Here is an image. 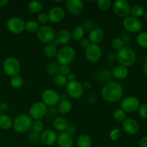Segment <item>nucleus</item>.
<instances>
[{
	"label": "nucleus",
	"instance_id": "obj_42",
	"mask_svg": "<svg viewBox=\"0 0 147 147\" xmlns=\"http://www.w3.org/2000/svg\"><path fill=\"white\" fill-rule=\"evenodd\" d=\"M47 22H49L48 15H47V14H46V13L45 12H41L38 14V16H37V22H38L39 24L45 25Z\"/></svg>",
	"mask_w": 147,
	"mask_h": 147
},
{
	"label": "nucleus",
	"instance_id": "obj_11",
	"mask_svg": "<svg viewBox=\"0 0 147 147\" xmlns=\"http://www.w3.org/2000/svg\"><path fill=\"white\" fill-rule=\"evenodd\" d=\"M141 103L137 97L134 96H128L121 102V109L126 113H134L139 109Z\"/></svg>",
	"mask_w": 147,
	"mask_h": 147
},
{
	"label": "nucleus",
	"instance_id": "obj_34",
	"mask_svg": "<svg viewBox=\"0 0 147 147\" xmlns=\"http://www.w3.org/2000/svg\"><path fill=\"white\" fill-rule=\"evenodd\" d=\"M97 76L98 79L100 82H107V83L110 82L111 78V77H113V76H112L111 72L106 70H100V71L98 73Z\"/></svg>",
	"mask_w": 147,
	"mask_h": 147
},
{
	"label": "nucleus",
	"instance_id": "obj_23",
	"mask_svg": "<svg viewBox=\"0 0 147 147\" xmlns=\"http://www.w3.org/2000/svg\"><path fill=\"white\" fill-rule=\"evenodd\" d=\"M69 123L63 117H56L53 122V126L55 131L59 132L65 131Z\"/></svg>",
	"mask_w": 147,
	"mask_h": 147
},
{
	"label": "nucleus",
	"instance_id": "obj_25",
	"mask_svg": "<svg viewBox=\"0 0 147 147\" xmlns=\"http://www.w3.org/2000/svg\"><path fill=\"white\" fill-rule=\"evenodd\" d=\"M72 108H73V105L70 100L67 99H63L59 102L57 111L60 114H67L70 113V111L72 110Z\"/></svg>",
	"mask_w": 147,
	"mask_h": 147
},
{
	"label": "nucleus",
	"instance_id": "obj_19",
	"mask_svg": "<svg viewBox=\"0 0 147 147\" xmlns=\"http://www.w3.org/2000/svg\"><path fill=\"white\" fill-rule=\"evenodd\" d=\"M71 32L69 30L63 29L60 31L57 32L56 34L55 39L53 42L55 43L56 45H66L68 44L71 40Z\"/></svg>",
	"mask_w": 147,
	"mask_h": 147
},
{
	"label": "nucleus",
	"instance_id": "obj_49",
	"mask_svg": "<svg viewBox=\"0 0 147 147\" xmlns=\"http://www.w3.org/2000/svg\"><path fill=\"white\" fill-rule=\"evenodd\" d=\"M139 147H147V136H143L139 142Z\"/></svg>",
	"mask_w": 147,
	"mask_h": 147
},
{
	"label": "nucleus",
	"instance_id": "obj_6",
	"mask_svg": "<svg viewBox=\"0 0 147 147\" xmlns=\"http://www.w3.org/2000/svg\"><path fill=\"white\" fill-rule=\"evenodd\" d=\"M21 69L20 63L17 58L14 57H9L5 59L3 63V70L4 72L9 76L19 75Z\"/></svg>",
	"mask_w": 147,
	"mask_h": 147
},
{
	"label": "nucleus",
	"instance_id": "obj_22",
	"mask_svg": "<svg viewBox=\"0 0 147 147\" xmlns=\"http://www.w3.org/2000/svg\"><path fill=\"white\" fill-rule=\"evenodd\" d=\"M111 73L113 78L119 79V80H122V79H125L126 78H127V76H129V71L128 67L119 65L113 68Z\"/></svg>",
	"mask_w": 147,
	"mask_h": 147
},
{
	"label": "nucleus",
	"instance_id": "obj_18",
	"mask_svg": "<svg viewBox=\"0 0 147 147\" xmlns=\"http://www.w3.org/2000/svg\"><path fill=\"white\" fill-rule=\"evenodd\" d=\"M122 129L128 135H135L139 132V124L135 119L129 118L122 123Z\"/></svg>",
	"mask_w": 147,
	"mask_h": 147
},
{
	"label": "nucleus",
	"instance_id": "obj_15",
	"mask_svg": "<svg viewBox=\"0 0 147 147\" xmlns=\"http://www.w3.org/2000/svg\"><path fill=\"white\" fill-rule=\"evenodd\" d=\"M65 6L72 15H78L84 9V4L81 0H67L65 1Z\"/></svg>",
	"mask_w": 147,
	"mask_h": 147
},
{
	"label": "nucleus",
	"instance_id": "obj_27",
	"mask_svg": "<svg viewBox=\"0 0 147 147\" xmlns=\"http://www.w3.org/2000/svg\"><path fill=\"white\" fill-rule=\"evenodd\" d=\"M85 30L84 27L82 25H78L73 29V32H71V37L74 41L78 42L80 41L82 39L84 38L85 35Z\"/></svg>",
	"mask_w": 147,
	"mask_h": 147
},
{
	"label": "nucleus",
	"instance_id": "obj_60",
	"mask_svg": "<svg viewBox=\"0 0 147 147\" xmlns=\"http://www.w3.org/2000/svg\"><path fill=\"white\" fill-rule=\"evenodd\" d=\"M146 124H147V122H146Z\"/></svg>",
	"mask_w": 147,
	"mask_h": 147
},
{
	"label": "nucleus",
	"instance_id": "obj_24",
	"mask_svg": "<svg viewBox=\"0 0 147 147\" xmlns=\"http://www.w3.org/2000/svg\"><path fill=\"white\" fill-rule=\"evenodd\" d=\"M43 52H44V55L46 57H47V58H54L57 56V52H58L57 45L55 42L47 44L45 47H44Z\"/></svg>",
	"mask_w": 147,
	"mask_h": 147
},
{
	"label": "nucleus",
	"instance_id": "obj_45",
	"mask_svg": "<svg viewBox=\"0 0 147 147\" xmlns=\"http://www.w3.org/2000/svg\"><path fill=\"white\" fill-rule=\"evenodd\" d=\"M69 73H70V65H60L59 74L62 75V76H67Z\"/></svg>",
	"mask_w": 147,
	"mask_h": 147
},
{
	"label": "nucleus",
	"instance_id": "obj_9",
	"mask_svg": "<svg viewBox=\"0 0 147 147\" xmlns=\"http://www.w3.org/2000/svg\"><path fill=\"white\" fill-rule=\"evenodd\" d=\"M25 22L19 17H11L7 20V28L11 33L20 34L24 31Z\"/></svg>",
	"mask_w": 147,
	"mask_h": 147
},
{
	"label": "nucleus",
	"instance_id": "obj_41",
	"mask_svg": "<svg viewBox=\"0 0 147 147\" xmlns=\"http://www.w3.org/2000/svg\"><path fill=\"white\" fill-rule=\"evenodd\" d=\"M138 113L139 116L143 119H147V104L143 103L141 104L138 109Z\"/></svg>",
	"mask_w": 147,
	"mask_h": 147
},
{
	"label": "nucleus",
	"instance_id": "obj_46",
	"mask_svg": "<svg viewBox=\"0 0 147 147\" xmlns=\"http://www.w3.org/2000/svg\"><path fill=\"white\" fill-rule=\"evenodd\" d=\"M82 26L84 27L85 30H89L90 32L91 31V30H93V29L96 28V27H95L94 22L92 21V20H89L85 21L84 22H83V24Z\"/></svg>",
	"mask_w": 147,
	"mask_h": 147
},
{
	"label": "nucleus",
	"instance_id": "obj_50",
	"mask_svg": "<svg viewBox=\"0 0 147 147\" xmlns=\"http://www.w3.org/2000/svg\"><path fill=\"white\" fill-rule=\"evenodd\" d=\"M121 40H123L125 45L128 44V43L130 42V40H131L130 36H129V34H127V33H125V34H123V35L122 36V37H121Z\"/></svg>",
	"mask_w": 147,
	"mask_h": 147
},
{
	"label": "nucleus",
	"instance_id": "obj_7",
	"mask_svg": "<svg viewBox=\"0 0 147 147\" xmlns=\"http://www.w3.org/2000/svg\"><path fill=\"white\" fill-rule=\"evenodd\" d=\"M47 106L42 101L33 103L29 110V115L32 120H42L47 114Z\"/></svg>",
	"mask_w": 147,
	"mask_h": 147
},
{
	"label": "nucleus",
	"instance_id": "obj_28",
	"mask_svg": "<svg viewBox=\"0 0 147 147\" xmlns=\"http://www.w3.org/2000/svg\"><path fill=\"white\" fill-rule=\"evenodd\" d=\"M13 121L7 114H0V128L3 130H8L12 127Z\"/></svg>",
	"mask_w": 147,
	"mask_h": 147
},
{
	"label": "nucleus",
	"instance_id": "obj_43",
	"mask_svg": "<svg viewBox=\"0 0 147 147\" xmlns=\"http://www.w3.org/2000/svg\"><path fill=\"white\" fill-rule=\"evenodd\" d=\"M121 136V130L119 129V128H115V129H112L110 132V134H109V136H110L111 139L112 141H116L119 139Z\"/></svg>",
	"mask_w": 147,
	"mask_h": 147
},
{
	"label": "nucleus",
	"instance_id": "obj_16",
	"mask_svg": "<svg viewBox=\"0 0 147 147\" xmlns=\"http://www.w3.org/2000/svg\"><path fill=\"white\" fill-rule=\"evenodd\" d=\"M49 22L53 24H57L64 20L65 11L61 7H54L51 8L47 13Z\"/></svg>",
	"mask_w": 147,
	"mask_h": 147
},
{
	"label": "nucleus",
	"instance_id": "obj_20",
	"mask_svg": "<svg viewBox=\"0 0 147 147\" xmlns=\"http://www.w3.org/2000/svg\"><path fill=\"white\" fill-rule=\"evenodd\" d=\"M57 146L59 147H73V136L68 134L66 131L60 132L57 135Z\"/></svg>",
	"mask_w": 147,
	"mask_h": 147
},
{
	"label": "nucleus",
	"instance_id": "obj_53",
	"mask_svg": "<svg viewBox=\"0 0 147 147\" xmlns=\"http://www.w3.org/2000/svg\"><path fill=\"white\" fill-rule=\"evenodd\" d=\"M106 57H107V60L110 62L113 61L115 59H116V56H115V55L112 54V53H110V54L107 55Z\"/></svg>",
	"mask_w": 147,
	"mask_h": 147
},
{
	"label": "nucleus",
	"instance_id": "obj_2",
	"mask_svg": "<svg viewBox=\"0 0 147 147\" xmlns=\"http://www.w3.org/2000/svg\"><path fill=\"white\" fill-rule=\"evenodd\" d=\"M116 60L120 65L126 67H131L136 61V53L131 47L125 46L123 49L118 51Z\"/></svg>",
	"mask_w": 147,
	"mask_h": 147
},
{
	"label": "nucleus",
	"instance_id": "obj_30",
	"mask_svg": "<svg viewBox=\"0 0 147 147\" xmlns=\"http://www.w3.org/2000/svg\"><path fill=\"white\" fill-rule=\"evenodd\" d=\"M145 12L144 8L141 5H134L131 7L130 16L135 17V18L139 19L144 16Z\"/></svg>",
	"mask_w": 147,
	"mask_h": 147
},
{
	"label": "nucleus",
	"instance_id": "obj_48",
	"mask_svg": "<svg viewBox=\"0 0 147 147\" xmlns=\"http://www.w3.org/2000/svg\"><path fill=\"white\" fill-rule=\"evenodd\" d=\"M80 46L84 49H87L88 47L90 46V45L91 44L88 38L82 39V40L80 41Z\"/></svg>",
	"mask_w": 147,
	"mask_h": 147
},
{
	"label": "nucleus",
	"instance_id": "obj_39",
	"mask_svg": "<svg viewBox=\"0 0 147 147\" xmlns=\"http://www.w3.org/2000/svg\"><path fill=\"white\" fill-rule=\"evenodd\" d=\"M96 4L98 7L102 11H107L112 6V2L110 0H98Z\"/></svg>",
	"mask_w": 147,
	"mask_h": 147
},
{
	"label": "nucleus",
	"instance_id": "obj_8",
	"mask_svg": "<svg viewBox=\"0 0 147 147\" xmlns=\"http://www.w3.org/2000/svg\"><path fill=\"white\" fill-rule=\"evenodd\" d=\"M122 24L125 30H127L129 32L134 34L139 33L143 28V24L140 20L130 15L123 19Z\"/></svg>",
	"mask_w": 147,
	"mask_h": 147
},
{
	"label": "nucleus",
	"instance_id": "obj_44",
	"mask_svg": "<svg viewBox=\"0 0 147 147\" xmlns=\"http://www.w3.org/2000/svg\"><path fill=\"white\" fill-rule=\"evenodd\" d=\"M28 136H29V140L30 141L31 143L36 144L40 140V134L36 133V132L33 131H32L30 132Z\"/></svg>",
	"mask_w": 147,
	"mask_h": 147
},
{
	"label": "nucleus",
	"instance_id": "obj_54",
	"mask_svg": "<svg viewBox=\"0 0 147 147\" xmlns=\"http://www.w3.org/2000/svg\"><path fill=\"white\" fill-rule=\"evenodd\" d=\"M143 73L147 77V60L145 62L143 65Z\"/></svg>",
	"mask_w": 147,
	"mask_h": 147
},
{
	"label": "nucleus",
	"instance_id": "obj_13",
	"mask_svg": "<svg viewBox=\"0 0 147 147\" xmlns=\"http://www.w3.org/2000/svg\"><path fill=\"white\" fill-rule=\"evenodd\" d=\"M65 87L67 94L72 98H80L83 96L84 89H83V85L80 82L77 81V80L68 82Z\"/></svg>",
	"mask_w": 147,
	"mask_h": 147
},
{
	"label": "nucleus",
	"instance_id": "obj_29",
	"mask_svg": "<svg viewBox=\"0 0 147 147\" xmlns=\"http://www.w3.org/2000/svg\"><path fill=\"white\" fill-rule=\"evenodd\" d=\"M44 5L42 2L38 1H30L27 5V9L29 11L33 14H40L43 10Z\"/></svg>",
	"mask_w": 147,
	"mask_h": 147
},
{
	"label": "nucleus",
	"instance_id": "obj_21",
	"mask_svg": "<svg viewBox=\"0 0 147 147\" xmlns=\"http://www.w3.org/2000/svg\"><path fill=\"white\" fill-rule=\"evenodd\" d=\"M105 37V32L103 30L99 27H96L89 32L88 40L91 44L98 45V43L101 42Z\"/></svg>",
	"mask_w": 147,
	"mask_h": 147
},
{
	"label": "nucleus",
	"instance_id": "obj_4",
	"mask_svg": "<svg viewBox=\"0 0 147 147\" xmlns=\"http://www.w3.org/2000/svg\"><path fill=\"white\" fill-rule=\"evenodd\" d=\"M76 57V52L70 46H63L57 52V61L60 65H70L75 60Z\"/></svg>",
	"mask_w": 147,
	"mask_h": 147
},
{
	"label": "nucleus",
	"instance_id": "obj_56",
	"mask_svg": "<svg viewBox=\"0 0 147 147\" xmlns=\"http://www.w3.org/2000/svg\"><path fill=\"white\" fill-rule=\"evenodd\" d=\"M144 18H145V20H146V21H147V10H146V11H145V12H144Z\"/></svg>",
	"mask_w": 147,
	"mask_h": 147
},
{
	"label": "nucleus",
	"instance_id": "obj_58",
	"mask_svg": "<svg viewBox=\"0 0 147 147\" xmlns=\"http://www.w3.org/2000/svg\"><path fill=\"white\" fill-rule=\"evenodd\" d=\"M146 5H147V1H146Z\"/></svg>",
	"mask_w": 147,
	"mask_h": 147
},
{
	"label": "nucleus",
	"instance_id": "obj_59",
	"mask_svg": "<svg viewBox=\"0 0 147 147\" xmlns=\"http://www.w3.org/2000/svg\"><path fill=\"white\" fill-rule=\"evenodd\" d=\"M116 147H122V146H116Z\"/></svg>",
	"mask_w": 147,
	"mask_h": 147
},
{
	"label": "nucleus",
	"instance_id": "obj_52",
	"mask_svg": "<svg viewBox=\"0 0 147 147\" xmlns=\"http://www.w3.org/2000/svg\"><path fill=\"white\" fill-rule=\"evenodd\" d=\"M67 79V81L68 82H72V81H74V80H76V76L74 73H69L67 76H66Z\"/></svg>",
	"mask_w": 147,
	"mask_h": 147
},
{
	"label": "nucleus",
	"instance_id": "obj_32",
	"mask_svg": "<svg viewBox=\"0 0 147 147\" xmlns=\"http://www.w3.org/2000/svg\"><path fill=\"white\" fill-rule=\"evenodd\" d=\"M23 80L22 77L20 75H16V76L11 77L10 79V86L14 89H19L23 85Z\"/></svg>",
	"mask_w": 147,
	"mask_h": 147
},
{
	"label": "nucleus",
	"instance_id": "obj_26",
	"mask_svg": "<svg viewBox=\"0 0 147 147\" xmlns=\"http://www.w3.org/2000/svg\"><path fill=\"white\" fill-rule=\"evenodd\" d=\"M78 147H92L93 140L88 134H81L77 139Z\"/></svg>",
	"mask_w": 147,
	"mask_h": 147
},
{
	"label": "nucleus",
	"instance_id": "obj_14",
	"mask_svg": "<svg viewBox=\"0 0 147 147\" xmlns=\"http://www.w3.org/2000/svg\"><path fill=\"white\" fill-rule=\"evenodd\" d=\"M102 49L98 45L90 44V46L86 49L85 56L88 61L94 63L99 61L102 57Z\"/></svg>",
	"mask_w": 147,
	"mask_h": 147
},
{
	"label": "nucleus",
	"instance_id": "obj_5",
	"mask_svg": "<svg viewBox=\"0 0 147 147\" xmlns=\"http://www.w3.org/2000/svg\"><path fill=\"white\" fill-rule=\"evenodd\" d=\"M36 36L39 41L45 44L53 42L55 39L56 32L53 27L49 25H42L39 27L38 30L36 32Z\"/></svg>",
	"mask_w": 147,
	"mask_h": 147
},
{
	"label": "nucleus",
	"instance_id": "obj_35",
	"mask_svg": "<svg viewBox=\"0 0 147 147\" xmlns=\"http://www.w3.org/2000/svg\"><path fill=\"white\" fill-rule=\"evenodd\" d=\"M113 119L119 123H123L127 118H126V113L121 109H116L113 113Z\"/></svg>",
	"mask_w": 147,
	"mask_h": 147
},
{
	"label": "nucleus",
	"instance_id": "obj_36",
	"mask_svg": "<svg viewBox=\"0 0 147 147\" xmlns=\"http://www.w3.org/2000/svg\"><path fill=\"white\" fill-rule=\"evenodd\" d=\"M53 82H54V84L58 87H64V86H66V85L68 83L66 76H62L60 74H57L54 76Z\"/></svg>",
	"mask_w": 147,
	"mask_h": 147
},
{
	"label": "nucleus",
	"instance_id": "obj_31",
	"mask_svg": "<svg viewBox=\"0 0 147 147\" xmlns=\"http://www.w3.org/2000/svg\"><path fill=\"white\" fill-rule=\"evenodd\" d=\"M40 25L39 23L37 21L34 20H29L27 22H25V27H24V30L27 31V32L31 33H36L38 30Z\"/></svg>",
	"mask_w": 147,
	"mask_h": 147
},
{
	"label": "nucleus",
	"instance_id": "obj_3",
	"mask_svg": "<svg viewBox=\"0 0 147 147\" xmlns=\"http://www.w3.org/2000/svg\"><path fill=\"white\" fill-rule=\"evenodd\" d=\"M33 120L27 113H21L16 116L13 121L12 127L17 133H25L30 130L32 126Z\"/></svg>",
	"mask_w": 147,
	"mask_h": 147
},
{
	"label": "nucleus",
	"instance_id": "obj_10",
	"mask_svg": "<svg viewBox=\"0 0 147 147\" xmlns=\"http://www.w3.org/2000/svg\"><path fill=\"white\" fill-rule=\"evenodd\" d=\"M113 11L117 17L120 18H126L130 15L131 6L126 0H117L112 5Z\"/></svg>",
	"mask_w": 147,
	"mask_h": 147
},
{
	"label": "nucleus",
	"instance_id": "obj_1",
	"mask_svg": "<svg viewBox=\"0 0 147 147\" xmlns=\"http://www.w3.org/2000/svg\"><path fill=\"white\" fill-rule=\"evenodd\" d=\"M100 95L106 101L115 103L121 99L123 95V88L118 82L110 81L102 88Z\"/></svg>",
	"mask_w": 147,
	"mask_h": 147
},
{
	"label": "nucleus",
	"instance_id": "obj_57",
	"mask_svg": "<svg viewBox=\"0 0 147 147\" xmlns=\"http://www.w3.org/2000/svg\"><path fill=\"white\" fill-rule=\"evenodd\" d=\"M100 147H108V146H100Z\"/></svg>",
	"mask_w": 147,
	"mask_h": 147
},
{
	"label": "nucleus",
	"instance_id": "obj_40",
	"mask_svg": "<svg viewBox=\"0 0 147 147\" xmlns=\"http://www.w3.org/2000/svg\"><path fill=\"white\" fill-rule=\"evenodd\" d=\"M111 46L114 50L119 51L125 47V44L121 37H116L112 40Z\"/></svg>",
	"mask_w": 147,
	"mask_h": 147
},
{
	"label": "nucleus",
	"instance_id": "obj_55",
	"mask_svg": "<svg viewBox=\"0 0 147 147\" xmlns=\"http://www.w3.org/2000/svg\"><path fill=\"white\" fill-rule=\"evenodd\" d=\"M9 3L8 0H0V7H4Z\"/></svg>",
	"mask_w": 147,
	"mask_h": 147
},
{
	"label": "nucleus",
	"instance_id": "obj_38",
	"mask_svg": "<svg viewBox=\"0 0 147 147\" xmlns=\"http://www.w3.org/2000/svg\"><path fill=\"white\" fill-rule=\"evenodd\" d=\"M32 129L33 131L37 134H41L44 131V123L42 120H34Z\"/></svg>",
	"mask_w": 147,
	"mask_h": 147
},
{
	"label": "nucleus",
	"instance_id": "obj_37",
	"mask_svg": "<svg viewBox=\"0 0 147 147\" xmlns=\"http://www.w3.org/2000/svg\"><path fill=\"white\" fill-rule=\"evenodd\" d=\"M60 65L57 63H50L46 67V72L51 76H56L59 74Z\"/></svg>",
	"mask_w": 147,
	"mask_h": 147
},
{
	"label": "nucleus",
	"instance_id": "obj_12",
	"mask_svg": "<svg viewBox=\"0 0 147 147\" xmlns=\"http://www.w3.org/2000/svg\"><path fill=\"white\" fill-rule=\"evenodd\" d=\"M60 100V95L53 89L45 90L42 94V102L47 107H55L58 104Z\"/></svg>",
	"mask_w": 147,
	"mask_h": 147
},
{
	"label": "nucleus",
	"instance_id": "obj_47",
	"mask_svg": "<svg viewBox=\"0 0 147 147\" xmlns=\"http://www.w3.org/2000/svg\"><path fill=\"white\" fill-rule=\"evenodd\" d=\"M76 131H77V129H76V126L73 124H69L68 126L66 129L65 131L67 132L68 134L73 136V134L76 133Z\"/></svg>",
	"mask_w": 147,
	"mask_h": 147
},
{
	"label": "nucleus",
	"instance_id": "obj_51",
	"mask_svg": "<svg viewBox=\"0 0 147 147\" xmlns=\"http://www.w3.org/2000/svg\"><path fill=\"white\" fill-rule=\"evenodd\" d=\"M9 106L7 103L5 102H2V103H0V112H4L8 109Z\"/></svg>",
	"mask_w": 147,
	"mask_h": 147
},
{
	"label": "nucleus",
	"instance_id": "obj_33",
	"mask_svg": "<svg viewBox=\"0 0 147 147\" xmlns=\"http://www.w3.org/2000/svg\"><path fill=\"white\" fill-rule=\"evenodd\" d=\"M136 42L142 48H147V32H140L136 36Z\"/></svg>",
	"mask_w": 147,
	"mask_h": 147
},
{
	"label": "nucleus",
	"instance_id": "obj_17",
	"mask_svg": "<svg viewBox=\"0 0 147 147\" xmlns=\"http://www.w3.org/2000/svg\"><path fill=\"white\" fill-rule=\"evenodd\" d=\"M57 134L53 129H45L40 134V141L45 146H53L57 142Z\"/></svg>",
	"mask_w": 147,
	"mask_h": 147
}]
</instances>
